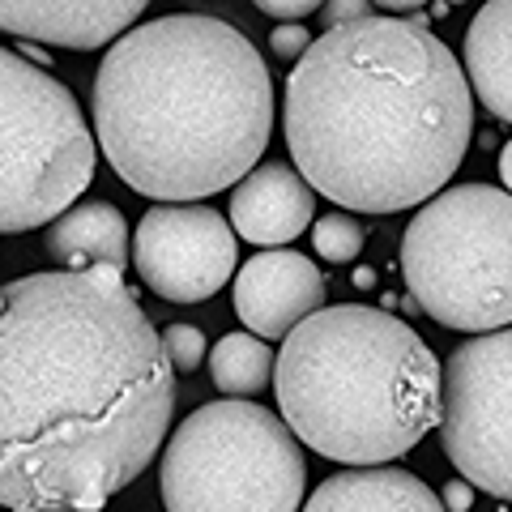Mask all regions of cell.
<instances>
[{
    "instance_id": "21",
    "label": "cell",
    "mask_w": 512,
    "mask_h": 512,
    "mask_svg": "<svg viewBox=\"0 0 512 512\" xmlns=\"http://www.w3.org/2000/svg\"><path fill=\"white\" fill-rule=\"evenodd\" d=\"M256 9L269 13V18H282V26H291V18H308L316 5L312 0H261Z\"/></svg>"
},
{
    "instance_id": "23",
    "label": "cell",
    "mask_w": 512,
    "mask_h": 512,
    "mask_svg": "<svg viewBox=\"0 0 512 512\" xmlns=\"http://www.w3.org/2000/svg\"><path fill=\"white\" fill-rule=\"evenodd\" d=\"M500 180H504V188L512 192V141H508L504 154H500Z\"/></svg>"
},
{
    "instance_id": "12",
    "label": "cell",
    "mask_w": 512,
    "mask_h": 512,
    "mask_svg": "<svg viewBox=\"0 0 512 512\" xmlns=\"http://www.w3.org/2000/svg\"><path fill=\"white\" fill-rule=\"evenodd\" d=\"M316 218V192L291 163H261L231 192L235 235L248 244L274 248L291 244Z\"/></svg>"
},
{
    "instance_id": "18",
    "label": "cell",
    "mask_w": 512,
    "mask_h": 512,
    "mask_svg": "<svg viewBox=\"0 0 512 512\" xmlns=\"http://www.w3.org/2000/svg\"><path fill=\"white\" fill-rule=\"evenodd\" d=\"M163 350L175 372H197L201 359H205V338L197 325H171L163 333Z\"/></svg>"
},
{
    "instance_id": "24",
    "label": "cell",
    "mask_w": 512,
    "mask_h": 512,
    "mask_svg": "<svg viewBox=\"0 0 512 512\" xmlns=\"http://www.w3.org/2000/svg\"><path fill=\"white\" fill-rule=\"evenodd\" d=\"M355 286H376V274H372V269H359V274H355Z\"/></svg>"
},
{
    "instance_id": "19",
    "label": "cell",
    "mask_w": 512,
    "mask_h": 512,
    "mask_svg": "<svg viewBox=\"0 0 512 512\" xmlns=\"http://www.w3.org/2000/svg\"><path fill=\"white\" fill-rule=\"evenodd\" d=\"M316 39L308 35V30H303L299 22H291V26H278L274 35H269V52H278V56H308V47H312Z\"/></svg>"
},
{
    "instance_id": "8",
    "label": "cell",
    "mask_w": 512,
    "mask_h": 512,
    "mask_svg": "<svg viewBox=\"0 0 512 512\" xmlns=\"http://www.w3.org/2000/svg\"><path fill=\"white\" fill-rule=\"evenodd\" d=\"M440 444L470 487L512 500V329L448 355Z\"/></svg>"
},
{
    "instance_id": "16",
    "label": "cell",
    "mask_w": 512,
    "mask_h": 512,
    "mask_svg": "<svg viewBox=\"0 0 512 512\" xmlns=\"http://www.w3.org/2000/svg\"><path fill=\"white\" fill-rule=\"evenodd\" d=\"M278 372V355L252 333H227L210 350V376L218 393H231V402H248V393H261L269 376Z\"/></svg>"
},
{
    "instance_id": "20",
    "label": "cell",
    "mask_w": 512,
    "mask_h": 512,
    "mask_svg": "<svg viewBox=\"0 0 512 512\" xmlns=\"http://www.w3.org/2000/svg\"><path fill=\"white\" fill-rule=\"evenodd\" d=\"M367 18H372V5H363V0H329V5H325V22H329V30L355 26V22H367Z\"/></svg>"
},
{
    "instance_id": "22",
    "label": "cell",
    "mask_w": 512,
    "mask_h": 512,
    "mask_svg": "<svg viewBox=\"0 0 512 512\" xmlns=\"http://www.w3.org/2000/svg\"><path fill=\"white\" fill-rule=\"evenodd\" d=\"M470 504H474L470 483H461V478H453V483L444 487V508H448V512H470Z\"/></svg>"
},
{
    "instance_id": "3",
    "label": "cell",
    "mask_w": 512,
    "mask_h": 512,
    "mask_svg": "<svg viewBox=\"0 0 512 512\" xmlns=\"http://www.w3.org/2000/svg\"><path fill=\"white\" fill-rule=\"evenodd\" d=\"M107 163L141 197L192 205L239 188L274 133V82L244 30L201 13L141 22L94 77Z\"/></svg>"
},
{
    "instance_id": "7",
    "label": "cell",
    "mask_w": 512,
    "mask_h": 512,
    "mask_svg": "<svg viewBox=\"0 0 512 512\" xmlns=\"http://www.w3.org/2000/svg\"><path fill=\"white\" fill-rule=\"evenodd\" d=\"M94 180V137L52 73L0 52V231L56 222Z\"/></svg>"
},
{
    "instance_id": "11",
    "label": "cell",
    "mask_w": 512,
    "mask_h": 512,
    "mask_svg": "<svg viewBox=\"0 0 512 512\" xmlns=\"http://www.w3.org/2000/svg\"><path fill=\"white\" fill-rule=\"evenodd\" d=\"M141 13H146L141 0H5L0 26L18 39L90 52L124 35Z\"/></svg>"
},
{
    "instance_id": "9",
    "label": "cell",
    "mask_w": 512,
    "mask_h": 512,
    "mask_svg": "<svg viewBox=\"0 0 512 512\" xmlns=\"http://www.w3.org/2000/svg\"><path fill=\"white\" fill-rule=\"evenodd\" d=\"M235 231L210 205H154L137 222L141 282L171 303H201L235 274Z\"/></svg>"
},
{
    "instance_id": "10",
    "label": "cell",
    "mask_w": 512,
    "mask_h": 512,
    "mask_svg": "<svg viewBox=\"0 0 512 512\" xmlns=\"http://www.w3.org/2000/svg\"><path fill=\"white\" fill-rule=\"evenodd\" d=\"M325 303V278L299 252H261L235 274V316L252 338H291Z\"/></svg>"
},
{
    "instance_id": "15",
    "label": "cell",
    "mask_w": 512,
    "mask_h": 512,
    "mask_svg": "<svg viewBox=\"0 0 512 512\" xmlns=\"http://www.w3.org/2000/svg\"><path fill=\"white\" fill-rule=\"evenodd\" d=\"M43 244H47V252H52V261L73 265V274L94 269V265H111V269L128 265L124 214L111 201L73 205L69 214L52 222V231H47Z\"/></svg>"
},
{
    "instance_id": "13",
    "label": "cell",
    "mask_w": 512,
    "mask_h": 512,
    "mask_svg": "<svg viewBox=\"0 0 512 512\" xmlns=\"http://www.w3.org/2000/svg\"><path fill=\"white\" fill-rule=\"evenodd\" d=\"M303 512H448L444 500L419 474L376 466V470H342L325 478Z\"/></svg>"
},
{
    "instance_id": "14",
    "label": "cell",
    "mask_w": 512,
    "mask_h": 512,
    "mask_svg": "<svg viewBox=\"0 0 512 512\" xmlns=\"http://www.w3.org/2000/svg\"><path fill=\"white\" fill-rule=\"evenodd\" d=\"M466 77L491 116L512 124V0H491L470 22Z\"/></svg>"
},
{
    "instance_id": "2",
    "label": "cell",
    "mask_w": 512,
    "mask_h": 512,
    "mask_svg": "<svg viewBox=\"0 0 512 512\" xmlns=\"http://www.w3.org/2000/svg\"><path fill=\"white\" fill-rule=\"evenodd\" d=\"M470 77L414 18L325 30L286 77V150L329 201L359 214L427 205L470 146Z\"/></svg>"
},
{
    "instance_id": "4",
    "label": "cell",
    "mask_w": 512,
    "mask_h": 512,
    "mask_svg": "<svg viewBox=\"0 0 512 512\" xmlns=\"http://www.w3.org/2000/svg\"><path fill=\"white\" fill-rule=\"evenodd\" d=\"M274 393L295 436L329 461L376 470L444 419V372L406 320L367 303L320 308L282 342Z\"/></svg>"
},
{
    "instance_id": "1",
    "label": "cell",
    "mask_w": 512,
    "mask_h": 512,
    "mask_svg": "<svg viewBox=\"0 0 512 512\" xmlns=\"http://www.w3.org/2000/svg\"><path fill=\"white\" fill-rule=\"evenodd\" d=\"M175 367L124 269L30 274L0 291V500L99 512L154 461Z\"/></svg>"
},
{
    "instance_id": "5",
    "label": "cell",
    "mask_w": 512,
    "mask_h": 512,
    "mask_svg": "<svg viewBox=\"0 0 512 512\" xmlns=\"http://www.w3.org/2000/svg\"><path fill=\"white\" fill-rule=\"evenodd\" d=\"M410 299L444 329H512V192L444 188L402 235Z\"/></svg>"
},
{
    "instance_id": "6",
    "label": "cell",
    "mask_w": 512,
    "mask_h": 512,
    "mask_svg": "<svg viewBox=\"0 0 512 512\" xmlns=\"http://www.w3.org/2000/svg\"><path fill=\"white\" fill-rule=\"evenodd\" d=\"M308 461L286 419L252 402H210L163 453L167 512H299Z\"/></svg>"
},
{
    "instance_id": "17",
    "label": "cell",
    "mask_w": 512,
    "mask_h": 512,
    "mask_svg": "<svg viewBox=\"0 0 512 512\" xmlns=\"http://www.w3.org/2000/svg\"><path fill=\"white\" fill-rule=\"evenodd\" d=\"M312 244L325 261L346 265L363 252L367 231H363V222L350 218V214H325V218H316V227H312Z\"/></svg>"
}]
</instances>
